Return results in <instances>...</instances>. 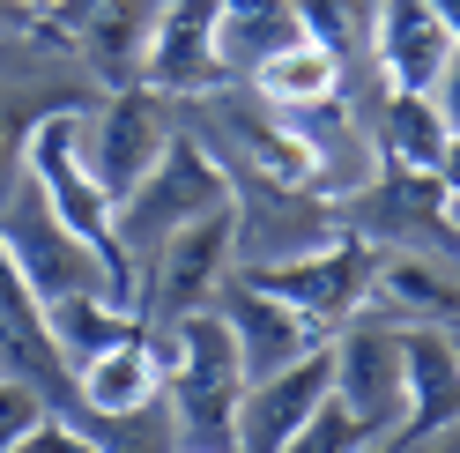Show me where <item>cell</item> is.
<instances>
[{"instance_id": "1", "label": "cell", "mask_w": 460, "mask_h": 453, "mask_svg": "<svg viewBox=\"0 0 460 453\" xmlns=\"http://www.w3.org/2000/svg\"><path fill=\"white\" fill-rule=\"evenodd\" d=\"M149 350L164 372V409H171L179 446L230 453V423H238V402H245V364H238L223 313L208 305V313L164 320V342H149Z\"/></svg>"}, {"instance_id": "2", "label": "cell", "mask_w": 460, "mask_h": 453, "mask_svg": "<svg viewBox=\"0 0 460 453\" xmlns=\"http://www.w3.org/2000/svg\"><path fill=\"white\" fill-rule=\"evenodd\" d=\"M75 111H82V104H67V111H45V120L31 127V141H22V172H31V186L45 193V209L60 216V223H67V231H75L82 245H90V253H97V268H104V282H111V298L141 313V275H134V261H127L119 231H111V201L97 193L90 164H82Z\"/></svg>"}, {"instance_id": "3", "label": "cell", "mask_w": 460, "mask_h": 453, "mask_svg": "<svg viewBox=\"0 0 460 453\" xmlns=\"http://www.w3.org/2000/svg\"><path fill=\"white\" fill-rule=\"evenodd\" d=\"M238 201V179H230V164L208 149L200 134H171L164 141V156L141 172V186L127 193L119 209H111V231H119V245H127V261H134V275L149 268V253L179 231V223H193V216H208V209H230Z\"/></svg>"}, {"instance_id": "4", "label": "cell", "mask_w": 460, "mask_h": 453, "mask_svg": "<svg viewBox=\"0 0 460 453\" xmlns=\"http://www.w3.org/2000/svg\"><path fill=\"white\" fill-rule=\"evenodd\" d=\"M0 245H8V261L22 268L38 305H67V298H111V282L97 268V253L82 245L60 216L45 209V193L31 186V172H15L8 193H0ZM119 305V298H111Z\"/></svg>"}, {"instance_id": "5", "label": "cell", "mask_w": 460, "mask_h": 453, "mask_svg": "<svg viewBox=\"0 0 460 453\" xmlns=\"http://www.w3.org/2000/svg\"><path fill=\"white\" fill-rule=\"evenodd\" d=\"M75 134H82V164L111 209L141 186V172L164 156V141L179 134V104L156 97L149 82H127V90H104L97 104L75 111Z\"/></svg>"}, {"instance_id": "6", "label": "cell", "mask_w": 460, "mask_h": 453, "mask_svg": "<svg viewBox=\"0 0 460 453\" xmlns=\"http://www.w3.org/2000/svg\"><path fill=\"white\" fill-rule=\"evenodd\" d=\"M341 231L379 245V253H430V261H453V172H371L357 193H341Z\"/></svg>"}, {"instance_id": "7", "label": "cell", "mask_w": 460, "mask_h": 453, "mask_svg": "<svg viewBox=\"0 0 460 453\" xmlns=\"http://www.w3.org/2000/svg\"><path fill=\"white\" fill-rule=\"evenodd\" d=\"M238 275V209H208L179 223L141 268V320H179V313H208L223 298V282Z\"/></svg>"}, {"instance_id": "8", "label": "cell", "mask_w": 460, "mask_h": 453, "mask_svg": "<svg viewBox=\"0 0 460 453\" xmlns=\"http://www.w3.org/2000/svg\"><path fill=\"white\" fill-rule=\"evenodd\" d=\"M327 394L364 423V453H379L401 423V327L357 313L327 334Z\"/></svg>"}, {"instance_id": "9", "label": "cell", "mask_w": 460, "mask_h": 453, "mask_svg": "<svg viewBox=\"0 0 460 453\" xmlns=\"http://www.w3.org/2000/svg\"><path fill=\"white\" fill-rule=\"evenodd\" d=\"M371 261H379V245H364V238H349L334 223V238H320L312 253H290V261H268V268H238V275H252L268 298H282L290 313H305L320 334H334L341 320L364 313Z\"/></svg>"}, {"instance_id": "10", "label": "cell", "mask_w": 460, "mask_h": 453, "mask_svg": "<svg viewBox=\"0 0 460 453\" xmlns=\"http://www.w3.org/2000/svg\"><path fill=\"white\" fill-rule=\"evenodd\" d=\"M216 15L223 0H164L156 22H149V52H141V82L156 97H208L230 82L223 52H216Z\"/></svg>"}, {"instance_id": "11", "label": "cell", "mask_w": 460, "mask_h": 453, "mask_svg": "<svg viewBox=\"0 0 460 453\" xmlns=\"http://www.w3.org/2000/svg\"><path fill=\"white\" fill-rule=\"evenodd\" d=\"M453 402H460L453 327H401V423H394V439L379 453L446 439L453 431Z\"/></svg>"}, {"instance_id": "12", "label": "cell", "mask_w": 460, "mask_h": 453, "mask_svg": "<svg viewBox=\"0 0 460 453\" xmlns=\"http://www.w3.org/2000/svg\"><path fill=\"white\" fill-rule=\"evenodd\" d=\"M216 313H223V327H230V342H238L245 386H252V379H268V372H282V364H297V357H312V350L327 342V334L312 327L305 313H290L282 298H268L252 275H230V282H223Z\"/></svg>"}, {"instance_id": "13", "label": "cell", "mask_w": 460, "mask_h": 453, "mask_svg": "<svg viewBox=\"0 0 460 453\" xmlns=\"http://www.w3.org/2000/svg\"><path fill=\"white\" fill-rule=\"evenodd\" d=\"M371 67H379L386 90H423L438 82L453 60H460V38L446 15H430L423 0H379V15H371Z\"/></svg>"}, {"instance_id": "14", "label": "cell", "mask_w": 460, "mask_h": 453, "mask_svg": "<svg viewBox=\"0 0 460 453\" xmlns=\"http://www.w3.org/2000/svg\"><path fill=\"white\" fill-rule=\"evenodd\" d=\"M320 402H327V342L312 357H297V364H282V372L245 386L238 423H230V453H282Z\"/></svg>"}, {"instance_id": "15", "label": "cell", "mask_w": 460, "mask_h": 453, "mask_svg": "<svg viewBox=\"0 0 460 453\" xmlns=\"http://www.w3.org/2000/svg\"><path fill=\"white\" fill-rule=\"evenodd\" d=\"M156 8L164 0H104V8H90L82 22H67L60 45L104 82V90H127V82H141V52H149Z\"/></svg>"}, {"instance_id": "16", "label": "cell", "mask_w": 460, "mask_h": 453, "mask_svg": "<svg viewBox=\"0 0 460 453\" xmlns=\"http://www.w3.org/2000/svg\"><path fill=\"white\" fill-rule=\"evenodd\" d=\"M364 313H379L394 327H453V261H430V253H379V261H371Z\"/></svg>"}, {"instance_id": "17", "label": "cell", "mask_w": 460, "mask_h": 453, "mask_svg": "<svg viewBox=\"0 0 460 453\" xmlns=\"http://www.w3.org/2000/svg\"><path fill=\"white\" fill-rule=\"evenodd\" d=\"M371 141H379L386 172H430V179L453 172V120L423 90H386V104L371 111Z\"/></svg>"}, {"instance_id": "18", "label": "cell", "mask_w": 460, "mask_h": 453, "mask_svg": "<svg viewBox=\"0 0 460 453\" xmlns=\"http://www.w3.org/2000/svg\"><path fill=\"white\" fill-rule=\"evenodd\" d=\"M149 402H164V372H156L149 334H134V342L97 350L90 364H75V409L82 416H134Z\"/></svg>"}, {"instance_id": "19", "label": "cell", "mask_w": 460, "mask_h": 453, "mask_svg": "<svg viewBox=\"0 0 460 453\" xmlns=\"http://www.w3.org/2000/svg\"><path fill=\"white\" fill-rule=\"evenodd\" d=\"M297 8L290 0H223V15H216V52H223V67L230 75H252L261 60H275L282 45H297Z\"/></svg>"}, {"instance_id": "20", "label": "cell", "mask_w": 460, "mask_h": 453, "mask_svg": "<svg viewBox=\"0 0 460 453\" xmlns=\"http://www.w3.org/2000/svg\"><path fill=\"white\" fill-rule=\"evenodd\" d=\"M141 327H149V320H141L134 305H111V298H67V305H45V334H52V350H60L67 372H75V364H90L97 350L134 342Z\"/></svg>"}, {"instance_id": "21", "label": "cell", "mask_w": 460, "mask_h": 453, "mask_svg": "<svg viewBox=\"0 0 460 453\" xmlns=\"http://www.w3.org/2000/svg\"><path fill=\"white\" fill-rule=\"evenodd\" d=\"M252 90H261L275 111H305V104H327L334 90H341V67L327 60V52L320 45H282L275 52V60H261V67H252Z\"/></svg>"}, {"instance_id": "22", "label": "cell", "mask_w": 460, "mask_h": 453, "mask_svg": "<svg viewBox=\"0 0 460 453\" xmlns=\"http://www.w3.org/2000/svg\"><path fill=\"white\" fill-rule=\"evenodd\" d=\"M8 45V38H0ZM82 104L75 90H31V82H15V75H0V186H8L22 172V141H31V127L45 120V111H67Z\"/></svg>"}, {"instance_id": "23", "label": "cell", "mask_w": 460, "mask_h": 453, "mask_svg": "<svg viewBox=\"0 0 460 453\" xmlns=\"http://www.w3.org/2000/svg\"><path fill=\"white\" fill-rule=\"evenodd\" d=\"M290 8H297L305 45H320L327 60L341 67L349 52L371 45V15H379V0H290Z\"/></svg>"}, {"instance_id": "24", "label": "cell", "mask_w": 460, "mask_h": 453, "mask_svg": "<svg viewBox=\"0 0 460 453\" xmlns=\"http://www.w3.org/2000/svg\"><path fill=\"white\" fill-rule=\"evenodd\" d=\"M282 453H364V423H357V416H349V409H341L334 394H327V402L305 416V431H297L290 446H282Z\"/></svg>"}, {"instance_id": "25", "label": "cell", "mask_w": 460, "mask_h": 453, "mask_svg": "<svg viewBox=\"0 0 460 453\" xmlns=\"http://www.w3.org/2000/svg\"><path fill=\"white\" fill-rule=\"evenodd\" d=\"M45 416H52V402H45L31 379H8V372H0V453H15Z\"/></svg>"}, {"instance_id": "26", "label": "cell", "mask_w": 460, "mask_h": 453, "mask_svg": "<svg viewBox=\"0 0 460 453\" xmlns=\"http://www.w3.org/2000/svg\"><path fill=\"white\" fill-rule=\"evenodd\" d=\"M15 453H97V439H90V431H82V423H75V416H45V423H38V431H31V439H22V446H15Z\"/></svg>"}, {"instance_id": "27", "label": "cell", "mask_w": 460, "mask_h": 453, "mask_svg": "<svg viewBox=\"0 0 460 453\" xmlns=\"http://www.w3.org/2000/svg\"><path fill=\"white\" fill-rule=\"evenodd\" d=\"M0 38H38V22L15 8V0H0Z\"/></svg>"}, {"instance_id": "28", "label": "cell", "mask_w": 460, "mask_h": 453, "mask_svg": "<svg viewBox=\"0 0 460 453\" xmlns=\"http://www.w3.org/2000/svg\"><path fill=\"white\" fill-rule=\"evenodd\" d=\"M15 8H22V15H31V22H45L52 8H60V0H15Z\"/></svg>"}, {"instance_id": "29", "label": "cell", "mask_w": 460, "mask_h": 453, "mask_svg": "<svg viewBox=\"0 0 460 453\" xmlns=\"http://www.w3.org/2000/svg\"><path fill=\"white\" fill-rule=\"evenodd\" d=\"M179 453H208V446H179Z\"/></svg>"}]
</instances>
